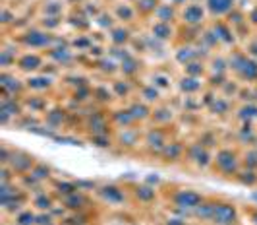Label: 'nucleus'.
<instances>
[{
	"label": "nucleus",
	"mask_w": 257,
	"mask_h": 225,
	"mask_svg": "<svg viewBox=\"0 0 257 225\" xmlns=\"http://www.w3.org/2000/svg\"><path fill=\"white\" fill-rule=\"evenodd\" d=\"M186 159L190 163H195L199 169H207L209 165H213V154L211 149L205 147L199 142H193L190 146L186 147Z\"/></svg>",
	"instance_id": "6e6552de"
},
{
	"label": "nucleus",
	"mask_w": 257,
	"mask_h": 225,
	"mask_svg": "<svg viewBox=\"0 0 257 225\" xmlns=\"http://www.w3.org/2000/svg\"><path fill=\"white\" fill-rule=\"evenodd\" d=\"M54 196L45 192V190H39L37 194L31 198V208H35L37 212H51L54 208Z\"/></svg>",
	"instance_id": "a878e982"
},
{
	"label": "nucleus",
	"mask_w": 257,
	"mask_h": 225,
	"mask_svg": "<svg viewBox=\"0 0 257 225\" xmlns=\"http://www.w3.org/2000/svg\"><path fill=\"white\" fill-rule=\"evenodd\" d=\"M22 103H24V109H29L31 113H37V115H43L49 111V101L43 99L41 95H29Z\"/></svg>",
	"instance_id": "7c9ffc66"
},
{
	"label": "nucleus",
	"mask_w": 257,
	"mask_h": 225,
	"mask_svg": "<svg viewBox=\"0 0 257 225\" xmlns=\"http://www.w3.org/2000/svg\"><path fill=\"white\" fill-rule=\"evenodd\" d=\"M234 179H236V183H240L242 186H249V188L257 186V171L255 169H247V167H244V169L238 171V175H236Z\"/></svg>",
	"instance_id": "4c0bfd02"
},
{
	"label": "nucleus",
	"mask_w": 257,
	"mask_h": 225,
	"mask_svg": "<svg viewBox=\"0 0 257 225\" xmlns=\"http://www.w3.org/2000/svg\"><path fill=\"white\" fill-rule=\"evenodd\" d=\"M174 58H176L178 64L186 66V64H190V62H193V60H199V58H201V53L197 51V47L182 45V47H178V51L174 53Z\"/></svg>",
	"instance_id": "4be33fe9"
},
{
	"label": "nucleus",
	"mask_w": 257,
	"mask_h": 225,
	"mask_svg": "<svg viewBox=\"0 0 257 225\" xmlns=\"http://www.w3.org/2000/svg\"><path fill=\"white\" fill-rule=\"evenodd\" d=\"M43 64H45L43 54L33 53V51L20 54V58H18V62H16L18 70H20V72H24V74H33V72L41 70V68H43Z\"/></svg>",
	"instance_id": "f8f14e48"
},
{
	"label": "nucleus",
	"mask_w": 257,
	"mask_h": 225,
	"mask_svg": "<svg viewBox=\"0 0 257 225\" xmlns=\"http://www.w3.org/2000/svg\"><path fill=\"white\" fill-rule=\"evenodd\" d=\"M26 86L27 90H31V92L43 93V92H49L52 88V80L49 76H31L26 82Z\"/></svg>",
	"instance_id": "2f4dec72"
},
{
	"label": "nucleus",
	"mask_w": 257,
	"mask_h": 225,
	"mask_svg": "<svg viewBox=\"0 0 257 225\" xmlns=\"http://www.w3.org/2000/svg\"><path fill=\"white\" fill-rule=\"evenodd\" d=\"M176 8L172 6V4H161L159 8H157V12H155V18H157V22H165V24H174V20H176Z\"/></svg>",
	"instance_id": "e433bc0d"
},
{
	"label": "nucleus",
	"mask_w": 257,
	"mask_h": 225,
	"mask_svg": "<svg viewBox=\"0 0 257 225\" xmlns=\"http://www.w3.org/2000/svg\"><path fill=\"white\" fill-rule=\"evenodd\" d=\"M114 12H116V20H120L124 24H132L136 20V10L130 4H118Z\"/></svg>",
	"instance_id": "79ce46f5"
},
{
	"label": "nucleus",
	"mask_w": 257,
	"mask_h": 225,
	"mask_svg": "<svg viewBox=\"0 0 257 225\" xmlns=\"http://www.w3.org/2000/svg\"><path fill=\"white\" fill-rule=\"evenodd\" d=\"M49 56L52 60H56V64H60V66H68L70 62H74V53L70 49H62V47L49 49Z\"/></svg>",
	"instance_id": "473e14b6"
},
{
	"label": "nucleus",
	"mask_w": 257,
	"mask_h": 225,
	"mask_svg": "<svg viewBox=\"0 0 257 225\" xmlns=\"http://www.w3.org/2000/svg\"><path fill=\"white\" fill-rule=\"evenodd\" d=\"M242 165L247 169H255L257 171V147H249L242 158Z\"/></svg>",
	"instance_id": "603ef678"
},
{
	"label": "nucleus",
	"mask_w": 257,
	"mask_h": 225,
	"mask_svg": "<svg viewBox=\"0 0 257 225\" xmlns=\"http://www.w3.org/2000/svg\"><path fill=\"white\" fill-rule=\"evenodd\" d=\"M2 22H4V24H10V22H12V14L8 12V10L2 12Z\"/></svg>",
	"instance_id": "bf43d9fd"
},
{
	"label": "nucleus",
	"mask_w": 257,
	"mask_h": 225,
	"mask_svg": "<svg viewBox=\"0 0 257 225\" xmlns=\"http://www.w3.org/2000/svg\"><path fill=\"white\" fill-rule=\"evenodd\" d=\"M236 78L242 80V82H247V84H255L257 82V58L247 56L244 60V64H242V68L236 72Z\"/></svg>",
	"instance_id": "412c9836"
},
{
	"label": "nucleus",
	"mask_w": 257,
	"mask_h": 225,
	"mask_svg": "<svg viewBox=\"0 0 257 225\" xmlns=\"http://www.w3.org/2000/svg\"><path fill=\"white\" fill-rule=\"evenodd\" d=\"M178 90L186 95H197L203 92V80L201 78H192V76H184L178 82Z\"/></svg>",
	"instance_id": "bb28decb"
},
{
	"label": "nucleus",
	"mask_w": 257,
	"mask_h": 225,
	"mask_svg": "<svg viewBox=\"0 0 257 225\" xmlns=\"http://www.w3.org/2000/svg\"><path fill=\"white\" fill-rule=\"evenodd\" d=\"M18 41L26 49L37 51V49H52L54 43H56V37L51 35L49 31H43V29H29Z\"/></svg>",
	"instance_id": "7ed1b4c3"
},
{
	"label": "nucleus",
	"mask_w": 257,
	"mask_h": 225,
	"mask_svg": "<svg viewBox=\"0 0 257 225\" xmlns=\"http://www.w3.org/2000/svg\"><path fill=\"white\" fill-rule=\"evenodd\" d=\"M110 122H112V126L116 128H130V126H134V124H138L134 117H132V113H130V109H116L110 113Z\"/></svg>",
	"instance_id": "5701e85b"
},
{
	"label": "nucleus",
	"mask_w": 257,
	"mask_h": 225,
	"mask_svg": "<svg viewBox=\"0 0 257 225\" xmlns=\"http://www.w3.org/2000/svg\"><path fill=\"white\" fill-rule=\"evenodd\" d=\"M211 29L215 31V35H217L220 45H226V47L236 45V35H234V29H232L230 24H226V22H215L211 26Z\"/></svg>",
	"instance_id": "a211bd4d"
},
{
	"label": "nucleus",
	"mask_w": 257,
	"mask_h": 225,
	"mask_svg": "<svg viewBox=\"0 0 257 225\" xmlns=\"http://www.w3.org/2000/svg\"><path fill=\"white\" fill-rule=\"evenodd\" d=\"M238 138L242 140V144L253 146V142L257 140V132L255 128H253V122H244L242 128L238 130Z\"/></svg>",
	"instance_id": "ea45409f"
},
{
	"label": "nucleus",
	"mask_w": 257,
	"mask_h": 225,
	"mask_svg": "<svg viewBox=\"0 0 257 225\" xmlns=\"http://www.w3.org/2000/svg\"><path fill=\"white\" fill-rule=\"evenodd\" d=\"M245 215H247L249 223H251V225H257V206H249V208L245 210Z\"/></svg>",
	"instance_id": "4d7b16f0"
},
{
	"label": "nucleus",
	"mask_w": 257,
	"mask_h": 225,
	"mask_svg": "<svg viewBox=\"0 0 257 225\" xmlns=\"http://www.w3.org/2000/svg\"><path fill=\"white\" fill-rule=\"evenodd\" d=\"M35 165H37V159L33 158L31 154L22 152V149H12V156H10V161H8V167H10L18 177L29 175V173L33 171Z\"/></svg>",
	"instance_id": "423d86ee"
},
{
	"label": "nucleus",
	"mask_w": 257,
	"mask_h": 225,
	"mask_svg": "<svg viewBox=\"0 0 257 225\" xmlns=\"http://www.w3.org/2000/svg\"><path fill=\"white\" fill-rule=\"evenodd\" d=\"M213 169L222 177H236L242 169V158L234 147H220L213 156Z\"/></svg>",
	"instance_id": "f257e3e1"
},
{
	"label": "nucleus",
	"mask_w": 257,
	"mask_h": 225,
	"mask_svg": "<svg viewBox=\"0 0 257 225\" xmlns=\"http://www.w3.org/2000/svg\"><path fill=\"white\" fill-rule=\"evenodd\" d=\"M140 99L145 101L147 105H155V103L161 101V90L155 88L153 84H145L140 88Z\"/></svg>",
	"instance_id": "72a5a7b5"
},
{
	"label": "nucleus",
	"mask_w": 257,
	"mask_h": 225,
	"mask_svg": "<svg viewBox=\"0 0 257 225\" xmlns=\"http://www.w3.org/2000/svg\"><path fill=\"white\" fill-rule=\"evenodd\" d=\"M142 144L151 156H161V152H163L165 146L168 144V132L167 130H163V126L149 128L147 132L143 134Z\"/></svg>",
	"instance_id": "39448f33"
},
{
	"label": "nucleus",
	"mask_w": 257,
	"mask_h": 225,
	"mask_svg": "<svg viewBox=\"0 0 257 225\" xmlns=\"http://www.w3.org/2000/svg\"><path fill=\"white\" fill-rule=\"evenodd\" d=\"M207 10L215 18L228 16L234 10V0H207Z\"/></svg>",
	"instance_id": "b1692460"
},
{
	"label": "nucleus",
	"mask_w": 257,
	"mask_h": 225,
	"mask_svg": "<svg viewBox=\"0 0 257 225\" xmlns=\"http://www.w3.org/2000/svg\"><path fill=\"white\" fill-rule=\"evenodd\" d=\"M18 53H14L12 49H8V47H4L2 49V53H0V66L4 68H10V66H16V62H18Z\"/></svg>",
	"instance_id": "49530a36"
},
{
	"label": "nucleus",
	"mask_w": 257,
	"mask_h": 225,
	"mask_svg": "<svg viewBox=\"0 0 257 225\" xmlns=\"http://www.w3.org/2000/svg\"><path fill=\"white\" fill-rule=\"evenodd\" d=\"M31 175H33L35 179H39L41 183H45V181H49V179H51L52 169H51V165H47V163H43V161H37V165L33 167Z\"/></svg>",
	"instance_id": "a18cd8bd"
},
{
	"label": "nucleus",
	"mask_w": 257,
	"mask_h": 225,
	"mask_svg": "<svg viewBox=\"0 0 257 225\" xmlns=\"http://www.w3.org/2000/svg\"><path fill=\"white\" fill-rule=\"evenodd\" d=\"M188 225H205V223H201V221H197V223H188Z\"/></svg>",
	"instance_id": "e2e57ef3"
},
{
	"label": "nucleus",
	"mask_w": 257,
	"mask_h": 225,
	"mask_svg": "<svg viewBox=\"0 0 257 225\" xmlns=\"http://www.w3.org/2000/svg\"><path fill=\"white\" fill-rule=\"evenodd\" d=\"M247 20L253 24V26H257V8L253 10V12H249V16H247Z\"/></svg>",
	"instance_id": "052dcab7"
},
{
	"label": "nucleus",
	"mask_w": 257,
	"mask_h": 225,
	"mask_svg": "<svg viewBox=\"0 0 257 225\" xmlns=\"http://www.w3.org/2000/svg\"><path fill=\"white\" fill-rule=\"evenodd\" d=\"M37 223V210L35 208H24L12 217V225H35Z\"/></svg>",
	"instance_id": "f704fd0d"
},
{
	"label": "nucleus",
	"mask_w": 257,
	"mask_h": 225,
	"mask_svg": "<svg viewBox=\"0 0 257 225\" xmlns=\"http://www.w3.org/2000/svg\"><path fill=\"white\" fill-rule=\"evenodd\" d=\"M213 115H217V117H226L228 113H230V101H228V97H224V95H217V99L211 103V105L207 107Z\"/></svg>",
	"instance_id": "c9c22d12"
},
{
	"label": "nucleus",
	"mask_w": 257,
	"mask_h": 225,
	"mask_svg": "<svg viewBox=\"0 0 257 225\" xmlns=\"http://www.w3.org/2000/svg\"><path fill=\"white\" fill-rule=\"evenodd\" d=\"M176 35V29L172 24H165V22H155L151 26V37H155L157 41L161 43H168V41L174 39Z\"/></svg>",
	"instance_id": "6ab92c4d"
},
{
	"label": "nucleus",
	"mask_w": 257,
	"mask_h": 225,
	"mask_svg": "<svg viewBox=\"0 0 257 225\" xmlns=\"http://www.w3.org/2000/svg\"><path fill=\"white\" fill-rule=\"evenodd\" d=\"M130 113H132V117H134V120L140 124V122H145V120L151 119V113H153V109H151V105H147L145 101H134V103H130L128 105Z\"/></svg>",
	"instance_id": "393cba45"
},
{
	"label": "nucleus",
	"mask_w": 257,
	"mask_h": 225,
	"mask_svg": "<svg viewBox=\"0 0 257 225\" xmlns=\"http://www.w3.org/2000/svg\"><path fill=\"white\" fill-rule=\"evenodd\" d=\"M89 142L97 147H110L114 138L110 134H93V136H89Z\"/></svg>",
	"instance_id": "09e8293b"
},
{
	"label": "nucleus",
	"mask_w": 257,
	"mask_h": 225,
	"mask_svg": "<svg viewBox=\"0 0 257 225\" xmlns=\"http://www.w3.org/2000/svg\"><path fill=\"white\" fill-rule=\"evenodd\" d=\"M112 97H114V93L108 88H95L93 90V99H97L99 103H110Z\"/></svg>",
	"instance_id": "8fccbe9b"
},
{
	"label": "nucleus",
	"mask_w": 257,
	"mask_h": 225,
	"mask_svg": "<svg viewBox=\"0 0 257 225\" xmlns=\"http://www.w3.org/2000/svg\"><path fill=\"white\" fill-rule=\"evenodd\" d=\"M4 225H6V223H4Z\"/></svg>",
	"instance_id": "0e129e2a"
},
{
	"label": "nucleus",
	"mask_w": 257,
	"mask_h": 225,
	"mask_svg": "<svg viewBox=\"0 0 257 225\" xmlns=\"http://www.w3.org/2000/svg\"><path fill=\"white\" fill-rule=\"evenodd\" d=\"M182 22L186 26H193L199 27L203 22H205V8L197 2H192V4H186L184 10H182Z\"/></svg>",
	"instance_id": "ddd939ff"
},
{
	"label": "nucleus",
	"mask_w": 257,
	"mask_h": 225,
	"mask_svg": "<svg viewBox=\"0 0 257 225\" xmlns=\"http://www.w3.org/2000/svg\"><path fill=\"white\" fill-rule=\"evenodd\" d=\"M110 43H112V47H126L132 39V33H130L128 27L124 26H116L110 29Z\"/></svg>",
	"instance_id": "c756f323"
},
{
	"label": "nucleus",
	"mask_w": 257,
	"mask_h": 225,
	"mask_svg": "<svg viewBox=\"0 0 257 225\" xmlns=\"http://www.w3.org/2000/svg\"><path fill=\"white\" fill-rule=\"evenodd\" d=\"M211 225H236L240 223V210L234 202H228V200H219L217 208H215V213L211 217Z\"/></svg>",
	"instance_id": "20e7f679"
},
{
	"label": "nucleus",
	"mask_w": 257,
	"mask_h": 225,
	"mask_svg": "<svg viewBox=\"0 0 257 225\" xmlns=\"http://www.w3.org/2000/svg\"><path fill=\"white\" fill-rule=\"evenodd\" d=\"M0 86H2V95L4 97H20L27 88L26 82H22L18 76H14L6 70L0 74Z\"/></svg>",
	"instance_id": "9d476101"
},
{
	"label": "nucleus",
	"mask_w": 257,
	"mask_h": 225,
	"mask_svg": "<svg viewBox=\"0 0 257 225\" xmlns=\"http://www.w3.org/2000/svg\"><path fill=\"white\" fill-rule=\"evenodd\" d=\"M54 190L60 198H64L68 194H74V192H77L76 181H58V183H54Z\"/></svg>",
	"instance_id": "c03bdc74"
},
{
	"label": "nucleus",
	"mask_w": 257,
	"mask_h": 225,
	"mask_svg": "<svg viewBox=\"0 0 257 225\" xmlns=\"http://www.w3.org/2000/svg\"><path fill=\"white\" fill-rule=\"evenodd\" d=\"M186 144L184 142H178V140H170L165 149L161 152V161L165 163V165H174V163H178L182 159H186Z\"/></svg>",
	"instance_id": "9b49d317"
},
{
	"label": "nucleus",
	"mask_w": 257,
	"mask_h": 225,
	"mask_svg": "<svg viewBox=\"0 0 257 225\" xmlns=\"http://www.w3.org/2000/svg\"><path fill=\"white\" fill-rule=\"evenodd\" d=\"M163 225H188L186 217H167Z\"/></svg>",
	"instance_id": "13d9d810"
},
{
	"label": "nucleus",
	"mask_w": 257,
	"mask_h": 225,
	"mask_svg": "<svg viewBox=\"0 0 257 225\" xmlns=\"http://www.w3.org/2000/svg\"><path fill=\"white\" fill-rule=\"evenodd\" d=\"M35 225H58V219L51 212H37V223Z\"/></svg>",
	"instance_id": "5fc2aeb1"
},
{
	"label": "nucleus",
	"mask_w": 257,
	"mask_h": 225,
	"mask_svg": "<svg viewBox=\"0 0 257 225\" xmlns=\"http://www.w3.org/2000/svg\"><path fill=\"white\" fill-rule=\"evenodd\" d=\"M151 120H153L157 126H167L170 124L172 120H174V113H172V109L167 105H159L153 109V113H151Z\"/></svg>",
	"instance_id": "cd10ccee"
},
{
	"label": "nucleus",
	"mask_w": 257,
	"mask_h": 225,
	"mask_svg": "<svg viewBox=\"0 0 257 225\" xmlns=\"http://www.w3.org/2000/svg\"><path fill=\"white\" fill-rule=\"evenodd\" d=\"M207 196L199 190H193V188H178L170 194V202L174 204V208H180L186 212H193Z\"/></svg>",
	"instance_id": "f03ea898"
},
{
	"label": "nucleus",
	"mask_w": 257,
	"mask_h": 225,
	"mask_svg": "<svg viewBox=\"0 0 257 225\" xmlns=\"http://www.w3.org/2000/svg\"><path fill=\"white\" fill-rule=\"evenodd\" d=\"M251 198H253V202H257V192H253V194H251Z\"/></svg>",
	"instance_id": "680f3d73"
},
{
	"label": "nucleus",
	"mask_w": 257,
	"mask_h": 225,
	"mask_svg": "<svg viewBox=\"0 0 257 225\" xmlns=\"http://www.w3.org/2000/svg\"><path fill=\"white\" fill-rule=\"evenodd\" d=\"M120 72L124 74V78H136V76L142 72V60L132 54L126 60L120 62Z\"/></svg>",
	"instance_id": "c85d7f7f"
},
{
	"label": "nucleus",
	"mask_w": 257,
	"mask_h": 225,
	"mask_svg": "<svg viewBox=\"0 0 257 225\" xmlns=\"http://www.w3.org/2000/svg\"><path fill=\"white\" fill-rule=\"evenodd\" d=\"M143 142V134L140 128H134V126H130V128H118V132L114 136V144H118L120 147H124V149H134V147H138L140 144Z\"/></svg>",
	"instance_id": "1a4fd4ad"
},
{
	"label": "nucleus",
	"mask_w": 257,
	"mask_h": 225,
	"mask_svg": "<svg viewBox=\"0 0 257 225\" xmlns=\"http://www.w3.org/2000/svg\"><path fill=\"white\" fill-rule=\"evenodd\" d=\"M72 47H74V49H77V51H91L93 41H91L87 35H79L77 39L72 41Z\"/></svg>",
	"instance_id": "864d4df0"
},
{
	"label": "nucleus",
	"mask_w": 257,
	"mask_h": 225,
	"mask_svg": "<svg viewBox=\"0 0 257 225\" xmlns=\"http://www.w3.org/2000/svg\"><path fill=\"white\" fill-rule=\"evenodd\" d=\"M245 53H247V56H251V58H257V37L255 39L247 41V45H245Z\"/></svg>",
	"instance_id": "6e6d98bb"
},
{
	"label": "nucleus",
	"mask_w": 257,
	"mask_h": 225,
	"mask_svg": "<svg viewBox=\"0 0 257 225\" xmlns=\"http://www.w3.org/2000/svg\"><path fill=\"white\" fill-rule=\"evenodd\" d=\"M151 84H153L155 88H159V90H168V88L172 86V80H170V76H167V74L155 72L153 78H151Z\"/></svg>",
	"instance_id": "3c124183"
},
{
	"label": "nucleus",
	"mask_w": 257,
	"mask_h": 225,
	"mask_svg": "<svg viewBox=\"0 0 257 225\" xmlns=\"http://www.w3.org/2000/svg\"><path fill=\"white\" fill-rule=\"evenodd\" d=\"M159 0H138V12L142 16H149V14H155L157 8H159Z\"/></svg>",
	"instance_id": "de8ad7c7"
},
{
	"label": "nucleus",
	"mask_w": 257,
	"mask_h": 225,
	"mask_svg": "<svg viewBox=\"0 0 257 225\" xmlns=\"http://www.w3.org/2000/svg\"><path fill=\"white\" fill-rule=\"evenodd\" d=\"M207 64L199 58V60H193V62H190V64H186L184 66V74L186 76H192V78H203L207 74Z\"/></svg>",
	"instance_id": "58836bf2"
},
{
	"label": "nucleus",
	"mask_w": 257,
	"mask_h": 225,
	"mask_svg": "<svg viewBox=\"0 0 257 225\" xmlns=\"http://www.w3.org/2000/svg\"><path fill=\"white\" fill-rule=\"evenodd\" d=\"M66 117H68V115H66L64 109L54 107V109H49V111L45 113V124H47V128H51V130H60V128L64 126Z\"/></svg>",
	"instance_id": "aec40b11"
},
{
	"label": "nucleus",
	"mask_w": 257,
	"mask_h": 225,
	"mask_svg": "<svg viewBox=\"0 0 257 225\" xmlns=\"http://www.w3.org/2000/svg\"><path fill=\"white\" fill-rule=\"evenodd\" d=\"M219 200L220 198H205L192 212V217L195 219V221H201V223H209V221H211V217H213V213H215V208H217Z\"/></svg>",
	"instance_id": "f3484780"
},
{
	"label": "nucleus",
	"mask_w": 257,
	"mask_h": 225,
	"mask_svg": "<svg viewBox=\"0 0 257 225\" xmlns=\"http://www.w3.org/2000/svg\"><path fill=\"white\" fill-rule=\"evenodd\" d=\"M110 119H106L101 111H95L87 115V120H85V128L89 130V134H110Z\"/></svg>",
	"instance_id": "4468645a"
},
{
	"label": "nucleus",
	"mask_w": 257,
	"mask_h": 225,
	"mask_svg": "<svg viewBox=\"0 0 257 225\" xmlns=\"http://www.w3.org/2000/svg\"><path fill=\"white\" fill-rule=\"evenodd\" d=\"M132 196L138 200L140 204H145V206H149V204H155L157 198H159V192H157V188L153 185H147V183H142V185H136L132 188Z\"/></svg>",
	"instance_id": "dca6fc26"
},
{
	"label": "nucleus",
	"mask_w": 257,
	"mask_h": 225,
	"mask_svg": "<svg viewBox=\"0 0 257 225\" xmlns=\"http://www.w3.org/2000/svg\"><path fill=\"white\" fill-rule=\"evenodd\" d=\"M110 90L114 93V97L126 99V97H130V93H132V86H130L128 80H114V82L110 84Z\"/></svg>",
	"instance_id": "a19ab883"
},
{
	"label": "nucleus",
	"mask_w": 257,
	"mask_h": 225,
	"mask_svg": "<svg viewBox=\"0 0 257 225\" xmlns=\"http://www.w3.org/2000/svg\"><path fill=\"white\" fill-rule=\"evenodd\" d=\"M60 202H62V206H64L68 212H85V210L89 208V198H87V194L81 192V190H77L74 194H68L64 198H60Z\"/></svg>",
	"instance_id": "2eb2a0df"
},
{
	"label": "nucleus",
	"mask_w": 257,
	"mask_h": 225,
	"mask_svg": "<svg viewBox=\"0 0 257 225\" xmlns=\"http://www.w3.org/2000/svg\"><path fill=\"white\" fill-rule=\"evenodd\" d=\"M97 196L108 206H124L128 202V190L118 185H103L97 188Z\"/></svg>",
	"instance_id": "0eeeda50"
},
{
	"label": "nucleus",
	"mask_w": 257,
	"mask_h": 225,
	"mask_svg": "<svg viewBox=\"0 0 257 225\" xmlns=\"http://www.w3.org/2000/svg\"><path fill=\"white\" fill-rule=\"evenodd\" d=\"M238 119L242 122H253L257 119V103H244L238 109Z\"/></svg>",
	"instance_id": "37998d69"
}]
</instances>
